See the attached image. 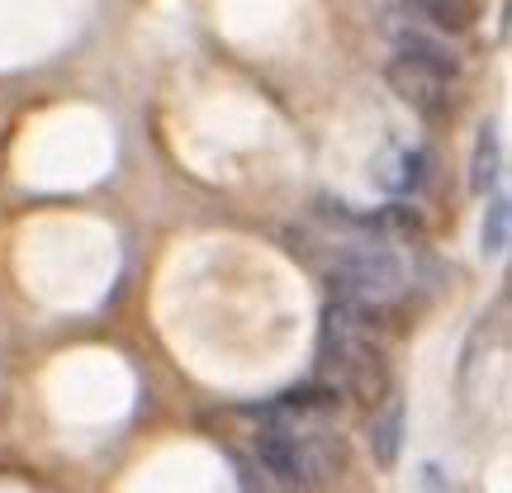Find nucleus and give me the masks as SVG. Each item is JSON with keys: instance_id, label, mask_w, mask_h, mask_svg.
Wrapping results in <instances>:
<instances>
[{"instance_id": "nucleus-4", "label": "nucleus", "mask_w": 512, "mask_h": 493, "mask_svg": "<svg viewBox=\"0 0 512 493\" xmlns=\"http://www.w3.org/2000/svg\"><path fill=\"white\" fill-rule=\"evenodd\" d=\"M394 57H403V62H418V67L451 76V81L460 76L456 48H451L441 34H432V29H399V34H394Z\"/></svg>"}, {"instance_id": "nucleus-7", "label": "nucleus", "mask_w": 512, "mask_h": 493, "mask_svg": "<svg viewBox=\"0 0 512 493\" xmlns=\"http://www.w3.org/2000/svg\"><path fill=\"white\" fill-rule=\"evenodd\" d=\"M503 176V143H498V128L484 124L475 138V157H470V190L475 195H489Z\"/></svg>"}, {"instance_id": "nucleus-1", "label": "nucleus", "mask_w": 512, "mask_h": 493, "mask_svg": "<svg viewBox=\"0 0 512 493\" xmlns=\"http://www.w3.org/2000/svg\"><path fill=\"white\" fill-rule=\"evenodd\" d=\"M318 375L328 389L347 394V399L375 403L394 389V375H389V356L375 342V313L356 309L347 299H337L328 313H323V337H318Z\"/></svg>"}, {"instance_id": "nucleus-5", "label": "nucleus", "mask_w": 512, "mask_h": 493, "mask_svg": "<svg viewBox=\"0 0 512 493\" xmlns=\"http://www.w3.org/2000/svg\"><path fill=\"white\" fill-rule=\"evenodd\" d=\"M403 15H413V24L432 34H470L479 5L475 0H403Z\"/></svg>"}, {"instance_id": "nucleus-3", "label": "nucleus", "mask_w": 512, "mask_h": 493, "mask_svg": "<svg viewBox=\"0 0 512 493\" xmlns=\"http://www.w3.org/2000/svg\"><path fill=\"white\" fill-rule=\"evenodd\" d=\"M389 86L408 110H418L422 119H451L456 114V81L441 72H427L418 62H403V57H389Z\"/></svg>"}, {"instance_id": "nucleus-6", "label": "nucleus", "mask_w": 512, "mask_h": 493, "mask_svg": "<svg viewBox=\"0 0 512 493\" xmlns=\"http://www.w3.org/2000/svg\"><path fill=\"white\" fill-rule=\"evenodd\" d=\"M370 451L380 460L384 470L399 460L403 451V399L399 389H389L380 403H375V422H370Z\"/></svg>"}, {"instance_id": "nucleus-2", "label": "nucleus", "mask_w": 512, "mask_h": 493, "mask_svg": "<svg viewBox=\"0 0 512 493\" xmlns=\"http://www.w3.org/2000/svg\"><path fill=\"white\" fill-rule=\"evenodd\" d=\"M332 290L337 299H347L356 309L366 313H380L389 304H399L413 275H408V256L394 247V242H380V238H356V242H342L332 252Z\"/></svg>"}, {"instance_id": "nucleus-8", "label": "nucleus", "mask_w": 512, "mask_h": 493, "mask_svg": "<svg viewBox=\"0 0 512 493\" xmlns=\"http://www.w3.org/2000/svg\"><path fill=\"white\" fill-rule=\"evenodd\" d=\"M512 238V204L508 200H489V214H484V228H479V242H484V256H503Z\"/></svg>"}]
</instances>
